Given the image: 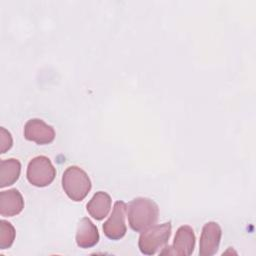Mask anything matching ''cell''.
I'll return each mask as SVG.
<instances>
[{
    "label": "cell",
    "instance_id": "cell-5",
    "mask_svg": "<svg viewBox=\"0 0 256 256\" xmlns=\"http://www.w3.org/2000/svg\"><path fill=\"white\" fill-rule=\"evenodd\" d=\"M127 205L123 201H116L112 213L107 221L103 224L105 236L111 240H119L126 234L127 227L125 224V214Z\"/></svg>",
    "mask_w": 256,
    "mask_h": 256
},
{
    "label": "cell",
    "instance_id": "cell-4",
    "mask_svg": "<svg viewBox=\"0 0 256 256\" xmlns=\"http://www.w3.org/2000/svg\"><path fill=\"white\" fill-rule=\"evenodd\" d=\"M56 176V169L46 156L34 157L28 164L26 177L28 182L36 187L50 185Z\"/></svg>",
    "mask_w": 256,
    "mask_h": 256
},
{
    "label": "cell",
    "instance_id": "cell-10",
    "mask_svg": "<svg viewBox=\"0 0 256 256\" xmlns=\"http://www.w3.org/2000/svg\"><path fill=\"white\" fill-rule=\"evenodd\" d=\"M99 241V233L95 224L87 217L82 218L76 230V243L80 248H91Z\"/></svg>",
    "mask_w": 256,
    "mask_h": 256
},
{
    "label": "cell",
    "instance_id": "cell-8",
    "mask_svg": "<svg viewBox=\"0 0 256 256\" xmlns=\"http://www.w3.org/2000/svg\"><path fill=\"white\" fill-rule=\"evenodd\" d=\"M222 230L218 223L208 222L203 226L200 241H199V255L212 256L214 255L221 241Z\"/></svg>",
    "mask_w": 256,
    "mask_h": 256
},
{
    "label": "cell",
    "instance_id": "cell-3",
    "mask_svg": "<svg viewBox=\"0 0 256 256\" xmlns=\"http://www.w3.org/2000/svg\"><path fill=\"white\" fill-rule=\"evenodd\" d=\"M171 231L172 226L170 222L153 225L142 231L138 240V247L141 253L145 255L155 254L168 242Z\"/></svg>",
    "mask_w": 256,
    "mask_h": 256
},
{
    "label": "cell",
    "instance_id": "cell-6",
    "mask_svg": "<svg viewBox=\"0 0 256 256\" xmlns=\"http://www.w3.org/2000/svg\"><path fill=\"white\" fill-rule=\"evenodd\" d=\"M24 137L38 145H46L53 142L55 130L42 119L33 118L28 120L24 126Z\"/></svg>",
    "mask_w": 256,
    "mask_h": 256
},
{
    "label": "cell",
    "instance_id": "cell-12",
    "mask_svg": "<svg viewBox=\"0 0 256 256\" xmlns=\"http://www.w3.org/2000/svg\"><path fill=\"white\" fill-rule=\"evenodd\" d=\"M21 163L14 158L0 161V187L4 188L14 184L20 176Z\"/></svg>",
    "mask_w": 256,
    "mask_h": 256
},
{
    "label": "cell",
    "instance_id": "cell-14",
    "mask_svg": "<svg viewBox=\"0 0 256 256\" xmlns=\"http://www.w3.org/2000/svg\"><path fill=\"white\" fill-rule=\"evenodd\" d=\"M13 140L10 132H8L4 127L0 128V153L3 154L12 147Z\"/></svg>",
    "mask_w": 256,
    "mask_h": 256
},
{
    "label": "cell",
    "instance_id": "cell-1",
    "mask_svg": "<svg viewBox=\"0 0 256 256\" xmlns=\"http://www.w3.org/2000/svg\"><path fill=\"white\" fill-rule=\"evenodd\" d=\"M127 215L131 229L136 232H142L155 225L158 220L159 208L153 200L138 197L129 203Z\"/></svg>",
    "mask_w": 256,
    "mask_h": 256
},
{
    "label": "cell",
    "instance_id": "cell-2",
    "mask_svg": "<svg viewBox=\"0 0 256 256\" xmlns=\"http://www.w3.org/2000/svg\"><path fill=\"white\" fill-rule=\"evenodd\" d=\"M91 180L87 173L78 166H69L62 175V188L73 201H82L90 192Z\"/></svg>",
    "mask_w": 256,
    "mask_h": 256
},
{
    "label": "cell",
    "instance_id": "cell-11",
    "mask_svg": "<svg viewBox=\"0 0 256 256\" xmlns=\"http://www.w3.org/2000/svg\"><path fill=\"white\" fill-rule=\"evenodd\" d=\"M111 197L104 191L96 192L87 203V211L94 219L100 221L104 219L111 209Z\"/></svg>",
    "mask_w": 256,
    "mask_h": 256
},
{
    "label": "cell",
    "instance_id": "cell-7",
    "mask_svg": "<svg viewBox=\"0 0 256 256\" xmlns=\"http://www.w3.org/2000/svg\"><path fill=\"white\" fill-rule=\"evenodd\" d=\"M195 234L193 229L188 225L180 226L175 234L174 241L170 249L161 252V254H172L179 256H189L194 251Z\"/></svg>",
    "mask_w": 256,
    "mask_h": 256
},
{
    "label": "cell",
    "instance_id": "cell-13",
    "mask_svg": "<svg viewBox=\"0 0 256 256\" xmlns=\"http://www.w3.org/2000/svg\"><path fill=\"white\" fill-rule=\"evenodd\" d=\"M16 231L14 226L6 221H0V249H7L10 248L15 240Z\"/></svg>",
    "mask_w": 256,
    "mask_h": 256
},
{
    "label": "cell",
    "instance_id": "cell-9",
    "mask_svg": "<svg viewBox=\"0 0 256 256\" xmlns=\"http://www.w3.org/2000/svg\"><path fill=\"white\" fill-rule=\"evenodd\" d=\"M24 199L21 193L13 188L0 193V214L3 217H13L21 213Z\"/></svg>",
    "mask_w": 256,
    "mask_h": 256
}]
</instances>
